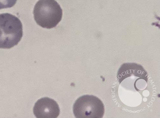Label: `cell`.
Returning <instances> with one entry per match:
<instances>
[{
	"instance_id": "3",
	"label": "cell",
	"mask_w": 160,
	"mask_h": 118,
	"mask_svg": "<svg viewBox=\"0 0 160 118\" xmlns=\"http://www.w3.org/2000/svg\"><path fill=\"white\" fill-rule=\"evenodd\" d=\"M73 113L76 118H102L105 112L102 102L97 97L86 95L80 97L75 102Z\"/></svg>"
},
{
	"instance_id": "5",
	"label": "cell",
	"mask_w": 160,
	"mask_h": 118,
	"mask_svg": "<svg viewBox=\"0 0 160 118\" xmlns=\"http://www.w3.org/2000/svg\"><path fill=\"white\" fill-rule=\"evenodd\" d=\"M135 76L148 82L147 72L140 65L135 63H125L121 65L118 71L117 77L120 84L125 79Z\"/></svg>"
},
{
	"instance_id": "6",
	"label": "cell",
	"mask_w": 160,
	"mask_h": 118,
	"mask_svg": "<svg viewBox=\"0 0 160 118\" xmlns=\"http://www.w3.org/2000/svg\"><path fill=\"white\" fill-rule=\"evenodd\" d=\"M17 0H0V9L9 8L14 6Z\"/></svg>"
},
{
	"instance_id": "1",
	"label": "cell",
	"mask_w": 160,
	"mask_h": 118,
	"mask_svg": "<svg viewBox=\"0 0 160 118\" xmlns=\"http://www.w3.org/2000/svg\"><path fill=\"white\" fill-rule=\"evenodd\" d=\"M23 36L22 24L15 16L0 14V48L9 49L17 45Z\"/></svg>"
},
{
	"instance_id": "2",
	"label": "cell",
	"mask_w": 160,
	"mask_h": 118,
	"mask_svg": "<svg viewBox=\"0 0 160 118\" xmlns=\"http://www.w3.org/2000/svg\"><path fill=\"white\" fill-rule=\"evenodd\" d=\"M33 13L37 24L48 29L56 27L62 15V10L55 0H39L34 7Z\"/></svg>"
},
{
	"instance_id": "4",
	"label": "cell",
	"mask_w": 160,
	"mask_h": 118,
	"mask_svg": "<svg viewBox=\"0 0 160 118\" xmlns=\"http://www.w3.org/2000/svg\"><path fill=\"white\" fill-rule=\"evenodd\" d=\"M33 112L37 118H55L59 115L60 110L56 101L44 97L38 100L35 103Z\"/></svg>"
}]
</instances>
